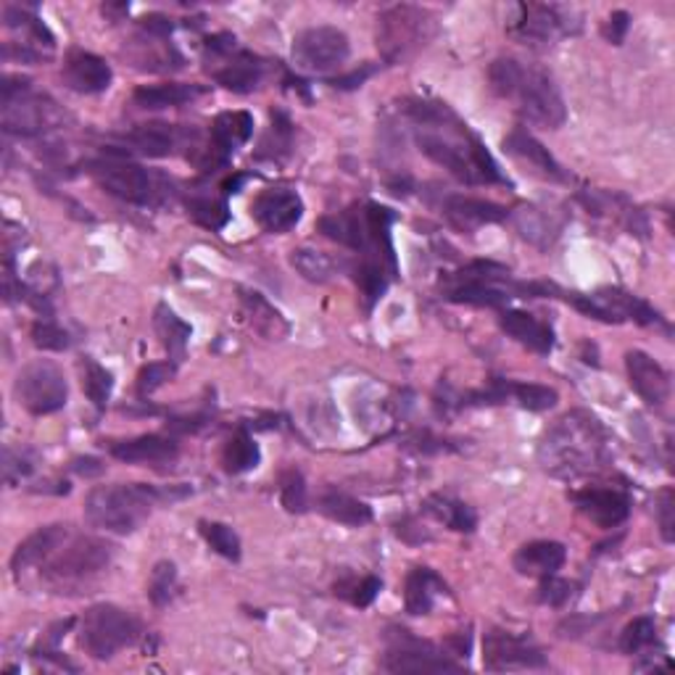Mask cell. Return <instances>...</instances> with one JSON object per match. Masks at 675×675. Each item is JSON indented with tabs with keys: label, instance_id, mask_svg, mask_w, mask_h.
Wrapping results in <instances>:
<instances>
[{
	"label": "cell",
	"instance_id": "49",
	"mask_svg": "<svg viewBox=\"0 0 675 675\" xmlns=\"http://www.w3.org/2000/svg\"><path fill=\"white\" fill-rule=\"evenodd\" d=\"M174 370L177 365L174 361H154V365H146L137 375V396L146 398L151 396L154 391H159L167 380L174 378Z\"/></svg>",
	"mask_w": 675,
	"mask_h": 675
},
{
	"label": "cell",
	"instance_id": "40",
	"mask_svg": "<svg viewBox=\"0 0 675 675\" xmlns=\"http://www.w3.org/2000/svg\"><path fill=\"white\" fill-rule=\"evenodd\" d=\"M79 372H83V389L87 393V398H90L98 412L106 409V404H109L111 398V391H114V378H111V372L98 365L96 359H83Z\"/></svg>",
	"mask_w": 675,
	"mask_h": 675
},
{
	"label": "cell",
	"instance_id": "20",
	"mask_svg": "<svg viewBox=\"0 0 675 675\" xmlns=\"http://www.w3.org/2000/svg\"><path fill=\"white\" fill-rule=\"evenodd\" d=\"M504 154H510L515 161L530 167V172L539 174L543 180H552V183H565L567 180V172L560 167V161L525 127H515L504 137Z\"/></svg>",
	"mask_w": 675,
	"mask_h": 675
},
{
	"label": "cell",
	"instance_id": "38",
	"mask_svg": "<svg viewBox=\"0 0 675 675\" xmlns=\"http://www.w3.org/2000/svg\"><path fill=\"white\" fill-rule=\"evenodd\" d=\"M261 452H259V443H256L246 430L235 433L233 439L224 443V452H222V465L224 470L230 475H241L254 470L259 465Z\"/></svg>",
	"mask_w": 675,
	"mask_h": 675
},
{
	"label": "cell",
	"instance_id": "21",
	"mask_svg": "<svg viewBox=\"0 0 675 675\" xmlns=\"http://www.w3.org/2000/svg\"><path fill=\"white\" fill-rule=\"evenodd\" d=\"M625 370H628L630 389H634L649 406H662L671 396V378L662 370L658 359L647 352L625 354Z\"/></svg>",
	"mask_w": 675,
	"mask_h": 675
},
{
	"label": "cell",
	"instance_id": "22",
	"mask_svg": "<svg viewBox=\"0 0 675 675\" xmlns=\"http://www.w3.org/2000/svg\"><path fill=\"white\" fill-rule=\"evenodd\" d=\"M69 539H72L69 525L56 523L46 525V528H37L33 536H27V539L16 547L14 557H11V570H14V575H22L24 570L40 567L42 562L51 560Z\"/></svg>",
	"mask_w": 675,
	"mask_h": 675
},
{
	"label": "cell",
	"instance_id": "3",
	"mask_svg": "<svg viewBox=\"0 0 675 675\" xmlns=\"http://www.w3.org/2000/svg\"><path fill=\"white\" fill-rule=\"evenodd\" d=\"M172 502V493L146 483H114L98 486L87 493L85 517L96 528L109 533H133V530L154 512L161 502Z\"/></svg>",
	"mask_w": 675,
	"mask_h": 675
},
{
	"label": "cell",
	"instance_id": "24",
	"mask_svg": "<svg viewBox=\"0 0 675 675\" xmlns=\"http://www.w3.org/2000/svg\"><path fill=\"white\" fill-rule=\"evenodd\" d=\"M443 214L446 220L454 224L462 233H472V230L483 228V224L502 222L510 217V211L502 204L483 201V198H470V196H452L443 204Z\"/></svg>",
	"mask_w": 675,
	"mask_h": 675
},
{
	"label": "cell",
	"instance_id": "34",
	"mask_svg": "<svg viewBox=\"0 0 675 675\" xmlns=\"http://www.w3.org/2000/svg\"><path fill=\"white\" fill-rule=\"evenodd\" d=\"M422 510L446 528L456 530V533H472L478 528V515H475L472 506L456 502L452 496H443V493H433V496L425 499Z\"/></svg>",
	"mask_w": 675,
	"mask_h": 675
},
{
	"label": "cell",
	"instance_id": "12",
	"mask_svg": "<svg viewBox=\"0 0 675 675\" xmlns=\"http://www.w3.org/2000/svg\"><path fill=\"white\" fill-rule=\"evenodd\" d=\"M580 315L599 322H639V324H660L662 317L652 304L643 298L625 293L621 287H602L597 293H565Z\"/></svg>",
	"mask_w": 675,
	"mask_h": 675
},
{
	"label": "cell",
	"instance_id": "2",
	"mask_svg": "<svg viewBox=\"0 0 675 675\" xmlns=\"http://www.w3.org/2000/svg\"><path fill=\"white\" fill-rule=\"evenodd\" d=\"M539 459L557 478H578L608 462V433L589 412H570L547 430Z\"/></svg>",
	"mask_w": 675,
	"mask_h": 675
},
{
	"label": "cell",
	"instance_id": "44",
	"mask_svg": "<svg viewBox=\"0 0 675 675\" xmlns=\"http://www.w3.org/2000/svg\"><path fill=\"white\" fill-rule=\"evenodd\" d=\"M523 69H525V64H520L517 59H496L493 61V64L489 66L491 90L496 93L499 98H512V93H515V87L523 77Z\"/></svg>",
	"mask_w": 675,
	"mask_h": 675
},
{
	"label": "cell",
	"instance_id": "39",
	"mask_svg": "<svg viewBox=\"0 0 675 675\" xmlns=\"http://www.w3.org/2000/svg\"><path fill=\"white\" fill-rule=\"evenodd\" d=\"M291 265L296 267L304 280H309V283H317V285L330 283L335 274L333 259H330L328 254L315 251V248H296V251L291 254Z\"/></svg>",
	"mask_w": 675,
	"mask_h": 675
},
{
	"label": "cell",
	"instance_id": "26",
	"mask_svg": "<svg viewBox=\"0 0 675 675\" xmlns=\"http://www.w3.org/2000/svg\"><path fill=\"white\" fill-rule=\"evenodd\" d=\"M109 452L114 459L127 462V465H161V462H172L177 456V443L167 435H137L130 441L111 443Z\"/></svg>",
	"mask_w": 675,
	"mask_h": 675
},
{
	"label": "cell",
	"instance_id": "33",
	"mask_svg": "<svg viewBox=\"0 0 675 675\" xmlns=\"http://www.w3.org/2000/svg\"><path fill=\"white\" fill-rule=\"evenodd\" d=\"M154 328H156V335L161 338V346L167 348L169 359H172L174 365H180L187 354V343H191V333H193L191 324L180 320V317L174 315L167 304H159L154 315Z\"/></svg>",
	"mask_w": 675,
	"mask_h": 675
},
{
	"label": "cell",
	"instance_id": "6",
	"mask_svg": "<svg viewBox=\"0 0 675 675\" xmlns=\"http://www.w3.org/2000/svg\"><path fill=\"white\" fill-rule=\"evenodd\" d=\"M140 636V621L116 604H93L79 621V647L90 658L111 660Z\"/></svg>",
	"mask_w": 675,
	"mask_h": 675
},
{
	"label": "cell",
	"instance_id": "42",
	"mask_svg": "<svg viewBox=\"0 0 675 675\" xmlns=\"http://www.w3.org/2000/svg\"><path fill=\"white\" fill-rule=\"evenodd\" d=\"M506 393L510 398H515L523 409L530 412H547L557 404V391L549 389V385H536V383H510L506 380Z\"/></svg>",
	"mask_w": 675,
	"mask_h": 675
},
{
	"label": "cell",
	"instance_id": "35",
	"mask_svg": "<svg viewBox=\"0 0 675 675\" xmlns=\"http://www.w3.org/2000/svg\"><path fill=\"white\" fill-rule=\"evenodd\" d=\"M320 512L324 517H330L333 523L348 525V528H361L372 520V506H367L359 499H354L352 493L343 491H324L320 496Z\"/></svg>",
	"mask_w": 675,
	"mask_h": 675
},
{
	"label": "cell",
	"instance_id": "27",
	"mask_svg": "<svg viewBox=\"0 0 675 675\" xmlns=\"http://www.w3.org/2000/svg\"><path fill=\"white\" fill-rule=\"evenodd\" d=\"M567 560V549L560 541H530L517 549L515 570L520 575H530V578H549L557 575Z\"/></svg>",
	"mask_w": 675,
	"mask_h": 675
},
{
	"label": "cell",
	"instance_id": "30",
	"mask_svg": "<svg viewBox=\"0 0 675 675\" xmlns=\"http://www.w3.org/2000/svg\"><path fill=\"white\" fill-rule=\"evenodd\" d=\"M320 230L324 237L341 243V246L361 251L367 237V222H365V206H352L346 211H338V214L322 217Z\"/></svg>",
	"mask_w": 675,
	"mask_h": 675
},
{
	"label": "cell",
	"instance_id": "53",
	"mask_svg": "<svg viewBox=\"0 0 675 675\" xmlns=\"http://www.w3.org/2000/svg\"><path fill=\"white\" fill-rule=\"evenodd\" d=\"M29 472H33V465H29V459H24L22 454H14L11 449H5V465H3L5 483L14 486L16 480L27 478Z\"/></svg>",
	"mask_w": 675,
	"mask_h": 675
},
{
	"label": "cell",
	"instance_id": "55",
	"mask_svg": "<svg viewBox=\"0 0 675 675\" xmlns=\"http://www.w3.org/2000/svg\"><path fill=\"white\" fill-rule=\"evenodd\" d=\"M172 19L164 16V14H148L140 19V29L146 33L148 37H156V40H164V37L172 35Z\"/></svg>",
	"mask_w": 675,
	"mask_h": 675
},
{
	"label": "cell",
	"instance_id": "23",
	"mask_svg": "<svg viewBox=\"0 0 675 675\" xmlns=\"http://www.w3.org/2000/svg\"><path fill=\"white\" fill-rule=\"evenodd\" d=\"M111 72L109 61L90 51H72L64 61V83L72 87L74 93L83 96H96V93L109 90Z\"/></svg>",
	"mask_w": 675,
	"mask_h": 675
},
{
	"label": "cell",
	"instance_id": "8",
	"mask_svg": "<svg viewBox=\"0 0 675 675\" xmlns=\"http://www.w3.org/2000/svg\"><path fill=\"white\" fill-rule=\"evenodd\" d=\"M111 557H114V547L109 541L77 536V539H69L51 560L42 562L40 575L56 586L79 584V580L106 570Z\"/></svg>",
	"mask_w": 675,
	"mask_h": 675
},
{
	"label": "cell",
	"instance_id": "28",
	"mask_svg": "<svg viewBox=\"0 0 675 675\" xmlns=\"http://www.w3.org/2000/svg\"><path fill=\"white\" fill-rule=\"evenodd\" d=\"M499 324H502V330L506 335L515 338L520 346L530 348V352H536L541 356L554 352L552 328L543 324L541 320H536V317L528 315V311H504Z\"/></svg>",
	"mask_w": 675,
	"mask_h": 675
},
{
	"label": "cell",
	"instance_id": "56",
	"mask_svg": "<svg viewBox=\"0 0 675 675\" xmlns=\"http://www.w3.org/2000/svg\"><path fill=\"white\" fill-rule=\"evenodd\" d=\"M372 74H375V66L365 64L361 69H354V72L343 74V77L330 79V85L338 87V90H354V87H361V85H365L367 79L372 77Z\"/></svg>",
	"mask_w": 675,
	"mask_h": 675
},
{
	"label": "cell",
	"instance_id": "52",
	"mask_svg": "<svg viewBox=\"0 0 675 675\" xmlns=\"http://www.w3.org/2000/svg\"><path fill=\"white\" fill-rule=\"evenodd\" d=\"M675 496H673V489H665L660 493L658 499V523H660V533L662 539H665L667 543H671L675 539Z\"/></svg>",
	"mask_w": 675,
	"mask_h": 675
},
{
	"label": "cell",
	"instance_id": "16",
	"mask_svg": "<svg viewBox=\"0 0 675 675\" xmlns=\"http://www.w3.org/2000/svg\"><path fill=\"white\" fill-rule=\"evenodd\" d=\"M483 665L486 671H533L547 667V658L528 636H515L510 630L491 628L483 639Z\"/></svg>",
	"mask_w": 675,
	"mask_h": 675
},
{
	"label": "cell",
	"instance_id": "10",
	"mask_svg": "<svg viewBox=\"0 0 675 675\" xmlns=\"http://www.w3.org/2000/svg\"><path fill=\"white\" fill-rule=\"evenodd\" d=\"M510 101H515L517 111L536 127L557 130L567 119V106L562 101L557 83H554L552 74L539 66L523 69V77Z\"/></svg>",
	"mask_w": 675,
	"mask_h": 675
},
{
	"label": "cell",
	"instance_id": "5",
	"mask_svg": "<svg viewBox=\"0 0 675 675\" xmlns=\"http://www.w3.org/2000/svg\"><path fill=\"white\" fill-rule=\"evenodd\" d=\"M435 37V16L420 5H391L378 19V48L389 64L412 59Z\"/></svg>",
	"mask_w": 675,
	"mask_h": 675
},
{
	"label": "cell",
	"instance_id": "18",
	"mask_svg": "<svg viewBox=\"0 0 675 675\" xmlns=\"http://www.w3.org/2000/svg\"><path fill=\"white\" fill-rule=\"evenodd\" d=\"M254 220L267 233H287L304 217V201L291 187H267L251 204Z\"/></svg>",
	"mask_w": 675,
	"mask_h": 675
},
{
	"label": "cell",
	"instance_id": "54",
	"mask_svg": "<svg viewBox=\"0 0 675 675\" xmlns=\"http://www.w3.org/2000/svg\"><path fill=\"white\" fill-rule=\"evenodd\" d=\"M628 29H630L628 11H615V14L608 19V24H604V37H608L612 46H623Z\"/></svg>",
	"mask_w": 675,
	"mask_h": 675
},
{
	"label": "cell",
	"instance_id": "47",
	"mask_svg": "<svg viewBox=\"0 0 675 675\" xmlns=\"http://www.w3.org/2000/svg\"><path fill=\"white\" fill-rule=\"evenodd\" d=\"M280 499L287 512H296L302 515L309 506V496H306V480L298 470H285L280 475Z\"/></svg>",
	"mask_w": 675,
	"mask_h": 675
},
{
	"label": "cell",
	"instance_id": "32",
	"mask_svg": "<svg viewBox=\"0 0 675 675\" xmlns=\"http://www.w3.org/2000/svg\"><path fill=\"white\" fill-rule=\"evenodd\" d=\"M204 96L201 85H183V83H167V85H143L137 87L133 101L146 111H159V109H174V106H183L196 101Z\"/></svg>",
	"mask_w": 675,
	"mask_h": 675
},
{
	"label": "cell",
	"instance_id": "9",
	"mask_svg": "<svg viewBox=\"0 0 675 675\" xmlns=\"http://www.w3.org/2000/svg\"><path fill=\"white\" fill-rule=\"evenodd\" d=\"M59 109L51 98L37 96L29 87V79H3V130L14 135H42L56 127Z\"/></svg>",
	"mask_w": 675,
	"mask_h": 675
},
{
	"label": "cell",
	"instance_id": "48",
	"mask_svg": "<svg viewBox=\"0 0 675 675\" xmlns=\"http://www.w3.org/2000/svg\"><path fill=\"white\" fill-rule=\"evenodd\" d=\"M29 335H33V343L37 348H42V352H66L69 348V333L59 322H53L51 317L37 320L33 330H29Z\"/></svg>",
	"mask_w": 675,
	"mask_h": 675
},
{
	"label": "cell",
	"instance_id": "1",
	"mask_svg": "<svg viewBox=\"0 0 675 675\" xmlns=\"http://www.w3.org/2000/svg\"><path fill=\"white\" fill-rule=\"evenodd\" d=\"M404 111L415 122L420 151L435 164L449 169L456 180L467 185L506 183L502 169L486 151L483 143L467 130L465 122H459V116L446 103L406 101Z\"/></svg>",
	"mask_w": 675,
	"mask_h": 675
},
{
	"label": "cell",
	"instance_id": "36",
	"mask_svg": "<svg viewBox=\"0 0 675 675\" xmlns=\"http://www.w3.org/2000/svg\"><path fill=\"white\" fill-rule=\"evenodd\" d=\"M512 222H515L517 233H520L525 241H530L533 246H552L560 235V224H554L552 214L549 211L533 209V206H525V209H517L512 214Z\"/></svg>",
	"mask_w": 675,
	"mask_h": 675
},
{
	"label": "cell",
	"instance_id": "43",
	"mask_svg": "<svg viewBox=\"0 0 675 675\" xmlns=\"http://www.w3.org/2000/svg\"><path fill=\"white\" fill-rule=\"evenodd\" d=\"M201 536L217 554H222L224 560H233V562L241 560V539H237V533L230 528V525L204 520Z\"/></svg>",
	"mask_w": 675,
	"mask_h": 675
},
{
	"label": "cell",
	"instance_id": "19",
	"mask_svg": "<svg viewBox=\"0 0 675 675\" xmlns=\"http://www.w3.org/2000/svg\"><path fill=\"white\" fill-rule=\"evenodd\" d=\"M580 515L599 528L610 530L628 520L630 499L617 489H580L570 493Z\"/></svg>",
	"mask_w": 675,
	"mask_h": 675
},
{
	"label": "cell",
	"instance_id": "45",
	"mask_svg": "<svg viewBox=\"0 0 675 675\" xmlns=\"http://www.w3.org/2000/svg\"><path fill=\"white\" fill-rule=\"evenodd\" d=\"M654 639H658V623L652 617H636L621 634V649L625 654H639L652 647Z\"/></svg>",
	"mask_w": 675,
	"mask_h": 675
},
{
	"label": "cell",
	"instance_id": "17",
	"mask_svg": "<svg viewBox=\"0 0 675 675\" xmlns=\"http://www.w3.org/2000/svg\"><path fill=\"white\" fill-rule=\"evenodd\" d=\"M504 267L491 265V261H475V265L454 274L452 283L446 285V298L454 304H472V306H504L510 296L496 287L499 278H506Z\"/></svg>",
	"mask_w": 675,
	"mask_h": 675
},
{
	"label": "cell",
	"instance_id": "29",
	"mask_svg": "<svg viewBox=\"0 0 675 675\" xmlns=\"http://www.w3.org/2000/svg\"><path fill=\"white\" fill-rule=\"evenodd\" d=\"M446 593V584L435 570L430 567H415L406 575L404 586V604L409 615H430V610L435 608L439 597Z\"/></svg>",
	"mask_w": 675,
	"mask_h": 675
},
{
	"label": "cell",
	"instance_id": "41",
	"mask_svg": "<svg viewBox=\"0 0 675 675\" xmlns=\"http://www.w3.org/2000/svg\"><path fill=\"white\" fill-rule=\"evenodd\" d=\"M187 214L206 230H222L230 222V209L224 198L214 196H191L187 198Z\"/></svg>",
	"mask_w": 675,
	"mask_h": 675
},
{
	"label": "cell",
	"instance_id": "15",
	"mask_svg": "<svg viewBox=\"0 0 675 675\" xmlns=\"http://www.w3.org/2000/svg\"><path fill=\"white\" fill-rule=\"evenodd\" d=\"M348 37L338 27H309L293 40V64L304 72H330L348 59Z\"/></svg>",
	"mask_w": 675,
	"mask_h": 675
},
{
	"label": "cell",
	"instance_id": "7",
	"mask_svg": "<svg viewBox=\"0 0 675 675\" xmlns=\"http://www.w3.org/2000/svg\"><path fill=\"white\" fill-rule=\"evenodd\" d=\"M204 64L217 83L233 93H251L265 79V61L251 51H241L235 37L228 33L206 40Z\"/></svg>",
	"mask_w": 675,
	"mask_h": 675
},
{
	"label": "cell",
	"instance_id": "14",
	"mask_svg": "<svg viewBox=\"0 0 675 675\" xmlns=\"http://www.w3.org/2000/svg\"><path fill=\"white\" fill-rule=\"evenodd\" d=\"M389 652L383 658V667L391 673H441V671H459V662L449 660L439 652L430 641L417 639L409 630H391L385 636Z\"/></svg>",
	"mask_w": 675,
	"mask_h": 675
},
{
	"label": "cell",
	"instance_id": "50",
	"mask_svg": "<svg viewBox=\"0 0 675 675\" xmlns=\"http://www.w3.org/2000/svg\"><path fill=\"white\" fill-rule=\"evenodd\" d=\"M573 589L575 586L570 580H562L557 575H549L543 578L541 589H539V602L549 604V608H565L567 602L573 599Z\"/></svg>",
	"mask_w": 675,
	"mask_h": 675
},
{
	"label": "cell",
	"instance_id": "11",
	"mask_svg": "<svg viewBox=\"0 0 675 675\" xmlns=\"http://www.w3.org/2000/svg\"><path fill=\"white\" fill-rule=\"evenodd\" d=\"M14 396L24 409L42 417L64 409L69 398V385L64 372H61L53 361L37 359L19 370L14 380Z\"/></svg>",
	"mask_w": 675,
	"mask_h": 675
},
{
	"label": "cell",
	"instance_id": "51",
	"mask_svg": "<svg viewBox=\"0 0 675 675\" xmlns=\"http://www.w3.org/2000/svg\"><path fill=\"white\" fill-rule=\"evenodd\" d=\"M380 589H383V580L375 578V575H367V578L356 580V584L348 586V591H343V597H348L356 608H370L378 597Z\"/></svg>",
	"mask_w": 675,
	"mask_h": 675
},
{
	"label": "cell",
	"instance_id": "59",
	"mask_svg": "<svg viewBox=\"0 0 675 675\" xmlns=\"http://www.w3.org/2000/svg\"><path fill=\"white\" fill-rule=\"evenodd\" d=\"M127 11H130V3H119V5H114V3H106V5H103V14L114 19V22H119V19H122L124 14H127Z\"/></svg>",
	"mask_w": 675,
	"mask_h": 675
},
{
	"label": "cell",
	"instance_id": "46",
	"mask_svg": "<svg viewBox=\"0 0 675 675\" xmlns=\"http://www.w3.org/2000/svg\"><path fill=\"white\" fill-rule=\"evenodd\" d=\"M174 589H177V567L174 562H159L151 570V580H148V599L156 608H164L172 602Z\"/></svg>",
	"mask_w": 675,
	"mask_h": 675
},
{
	"label": "cell",
	"instance_id": "25",
	"mask_svg": "<svg viewBox=\"0 0 675 675\" xmlns=\"http://www.w3.org/2000/svg\"><path fill=\"white\" fill-rule=\"evenodd\" d=\"M193 137H196V133H187V130L174 127V124L151 122L135 127L127 135V143L135 151L154 156V159H164V156H172L177 148L187 146V140H193Z\"/></svg>",
	"mask_w": 675,
	"mask_h": 675
},
{
	"label": "cell",
	"instance_id": "37",
	"mask_svg": "<svg viewBox=\"0 0 675 675\" xmlns=\"http://www.w3.org/2000/svg\"><path fill=\"white\" fill-rule=\"evenodd\" d=\"M393 278H396V274H393L389 267L378 265V261L361 259L359 265H356L354 280H356V285H359L367 309H372V306L383 298V293L389 291V283Z\"/></svg>",
	"mask_w": 675,
	"mask_h": 675
},
{
	"label": "cell",
	"instance_id": "57",
	"mask_svg": "<svg viewBox=\"0 0 675 675\" xmlns=\"http://www.w3.org/2000/svg\"><path fill=\"white\" fill-rule=\"evenodd\" d=\"M72 470L83 478H96V475L103 472V462L96 459V456H77L72 462Z\"/></svg>",
	"mask_w": 675,
	"mask_h": 675
},
{
	"label": "cell",
	"instance_id": "31",
	"mask_svg": "<svg viewBox=\"0 0 675 675\" xmlns=\"http://www.w3.org/2000/svg\"><path fill=\"white\" fill-rule=\"evenodd\" d=\"M241 304H243V311H246L248 322H251V328L259 335H265L267 341H280V338H285L287 330H291L287 328L285 317L280 315V309H274V306L267 302L261 293L241 291Z\"/></svg>",
	"mask_w": 675,
	"mask_h": 675
},
{
	"label": "cell",
	"instance_id": "4",
	"mask_svg": "<svg viewBox=\"0 0 675 675\" xmlns=\"http://www.w3.org/2000/svg\"><path fill=\"white\" fill-rule=\"evenodd\" d=\"M90 174L106 193L135 206H159L172 196V180L164 174L124 159L122 154H103L90 164Z\"/></svg>",
	"mask_w": 675,
	"mask_h": 675
},
{
	"label": "cell",
	"instance_id": "13",
	"mask_svg": "<svg viewBox=\"0 0 675 675\" xmlns=\"http://www.w3.org/2000/svg\"><path fill=\"white\" fill-rule=\"evenodd\" d=\"M575 11L562 5L520 3L515 5V16L510 22V35L525 46H549L557 37L573 35L580 29V22H573Z\"/></svg>",
	"mask_w": 675,
	"mask_h": 675
},
{
	"label": "cell",
	"instance_id": "58",
	"mask_svg": "<svg viewBox=\"0 0 675 675\" xmlns=\"http://www.w3.org/2000/svg\"><path fill=\"white\" fill-rule=\"evenodd\" d=\"M246 180H248V174H237V177L224 180L222 193L224 196H230V193H241V187H243V183H246Z\"/></svg>",
	"mask_w": 675,
	"mask_h": 675
}]
</instances>
